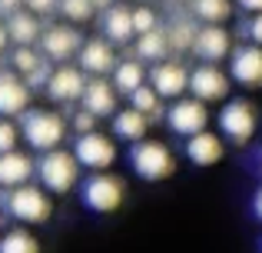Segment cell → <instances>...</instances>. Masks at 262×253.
<instances>
[{"mask_svg":"<svg viewBox=\"0 0 262 253\" xmlns=\"http://www.w3.org/2000/svg\"><path fill=\"white\" fill-rule=\"evenodd\" d=\"M27 107H30V84H24L17 73L0 70V117L27 113Z\"/></svg>","mask_w":262,"mask_h":253,"instance_id":"obj_14","label":"cell"},{"mask_svg":"<svg viewBox=\"0 0 262 253\" xmlns=\"http://www.w3.org/2000/svg\"><path fill=\"white\" fill-rule=\"evenodd\" d=\"M146 84V70H143V64H136V60H123V64H116L113 70V87L120 93H133L136 87Z\"/></svg>","mask_w":262,"mask_h":253,"instance_id":"obj_25","label":"cell"},{"mask_svg":"<svg viewBox=\"0 0 262 253\" xmlns=\"http://www.w3.org/2000/svg\"><path fill=\"white\" fill-rule=\"evenodd\" d=\"M20 4H24V0H0V13H4V17H13V13L20 10Z\"/></svg>","mask_w":262,"mask_h":253,"instance_id":"obj_36","label":"cell"},{"mask_svg":"<svg viewBox=\"0 0 262 253\" xmlns=\"http://www.w3.org/2000/svg\"><path fill=\"white\" fill-rule=\"evenodd\" d=\"M73 150H77L80 167H90V170H106L110 163L116 160V143L110 140L106 133H100V130L77 137V147Z\"/></svg>","mask_w":262,"mask_h":253,"instance_id":"obj_10","label":"cell"},{"mask_svg":"<svg viewBox=\"0 0 262 253\" xmlns=\"http://www.w3.org/2000/svg\"><path fill=\"white\" fill-rule=\"evenodd\" d=\"M37 177L43 183V190L50 193H70L80 180V160L77 153H67V150H47L43 160L37 167Z\"/></svg>","mask_w":262,"mask_h":253,"instance_id":"obj_1","label":"cell"},{"mask_svg":"<svg viewBox=\"0 0 262 253\" xmlns=\"http://www.w3.org/2000/svg\"><path fill=\"white\" fill-rule=\"evenodd\" d=\"M7 33H10L13 44L33 47L40 37H43V30H40V17L33 10H17L13 17H7Z\"/></svg>","mask_w":262,"mask_h":253,"instance_id":"obj_19","label":"cell"},{"mask_svg":"<svg viewBox=\"0 0 262 253\" xmlns=\"http://www.w3.org/2000/svg\"><path fill=\"white\" fill-rule=\"evenodd\" d=\"M0 253H40V247L27 230H10L0 240Z\"/></svg>","mask_w":262,"mask_h":253,"instance_id":"obj_28","label":"cell"},{"mask_svg":"<svg viewBox=\"0 0 262 253\" xmlns=\"http://www.w3.org/2000/svg\"><path fill=\"white\" fill-rule=\"evenodd\" d=\"M223 140H219L216 133H209V130H203V133L189 137L186 140V157H189L196 167H212V163L223 160Z\"/></svg>","mask_w":262,"mask_h":253,"instance_id":"obj_17","label":"cell"},{"mask_svg":"<svg viewBox=\"0 0 262 253\" xmlns=\"http://www.w3.org/2000/svg\"><path fill=\"white\" fill-rule=\"evenodd\" d=\"M129 107H136V110L146 113V117H156V113H160V93H156V87L153 84L136 87V90L129 93Z\"/></svg>","mask_w":262,"mask_h":253,"instance_id":"obj_27","label":"cell"},{"mask_svg":"<svg viewBox=\"0 0 262 253\" xmlns=\"http://www.w3.org/2000/svg\"><path fill=\"white\" fill-rule=\"evenodd\" d=\"M166 33H169V44H173L176 50H186V47L196 44V33H199V30H192L189 20H179L173 30H166Z\"/></svg>","mask_w":262,"mask_h":253,"instance_id":"obj_30","label":"cell"},{"mask_svg":"<svg viewBox=\"0 0 262 253\" xmlns=\"http://www.w3.org/2000/svg\"><path fill=\"white\" fill-rule=\"evenodd\" d=\"M252 210H256V217L262 220V187L256 190V197H252Z\"/></svg>","mask_w":262,"mask_h":253,"instance_id":"obj_38","label":"cell"},{"mask_svg":"<svg viewBox=\"0 0 262 253\" xmlns=\"http://www.w3.org/2000/svg\"><path fill=\"white\" fill-rule=\"evenodd\" d=\"M129 163L143 180H166L176 170V157L163 140H140L129 150Z\"/></svg>","mask_w":262,"mask_h":253,"instance_id":"obj_2","label":"cell"},{"mask_svg":"<svg viewBox=\"0 0 262 253\" xmlns=\"http://www.w3.org/2000/svg\"><path fill=\"white\" fill-rule=\"evenodd\" d=\"M239 7L249 13H262V0H239Z\"/></svg>","mask_w":262,"mask_h":253,"instance_id":"obj_37","label":"cell"},{"mask_svg":"<svg viewBox=\"0 0 262 253\" xmlns=\"http://www.w3.org/2000/svg\"><path fill=\"white\" fill-rule=\"evenodd\" d=\"M83 107L96 117H110L116 110V87H110L106 80H90L86 90H83Z\"/></svg>","mask_w":262,"mask_h":253,"instance_id":"obj_20","label":"cell"},{"mask_svg":"<svg viewBox=\"0 0 262 253\" xmlns=\"http://www.w3.org/2000/svg\"><path fill=\"white\" fill-rule=\"evenodd\" d=\"M83 67H57L50 70V80H47V93L50 100L57 104H73V100H83V90H86V80H83Z\"/></svg>","mask_w":262,"mask_h":253,"instance_id":"obj_11","label":"cell"},{"mask_svg":"<svg viewBox=\"0 0 262 253\" xmlns=\"http://www.w3.org/2000/svg\"><path fill=\"white\" fill-rule=\"evenodd\" d=\"M192 50H196L206 64H219L223 57H229V53H232V40H229V33H226L219 24H206L203 30L196 33Z\"/></svg>","mask_w":262,"mask_h":253,"instance_id":"obj_15","label":"cell"},{"mask_svg":"<svg viewBox=\"0 0 262 253\" xmlns=\"http://www.w3.org/2000/svg\"><path fill=\"white\" fill-rule=\"evenodd\" d=\"M256 107L246 104V100H229L219 113V130L223 137H229L232 143H249L256 133Z\"/></svg>","mask_w":262,"mask_h":253,"instance_id":"obj_7","label":"cell"},{"mask_svg":"<svg viewBox=\"0 0 262 253\" xmlns=\"http://www.w3.org/2000/svg\"><path fill=\"white\" fill-rule=\"evenodd\" d=\"M7 210H10V217H17L20 223H47L50 213H53V203H50V197H47L43 190L24 183V187L10 190Z\"/></svg>","mask_w":262,"mask_h":253,"instance_id":"obj_4","label":"cell"},{"mask_svg":"<svg viewBox=\"0 0 262 253\" xmlns=\"http://www.w3.org/2000/svg\"><path fill=\"white\" fill-rule=\"evenodd\" d=\"M80 33L73 30V27H63V24H53L43 30V37H40V47H43V57L50 60H60L63 64L67 57H73V53H80Z\"/></svg>","mask_w":262,"mask_h":253,"instance_id":"obj_13","label":"cell"},{"mask_svg":"<svg viewBox=\"0 0 262 253\" xmlns=\"http://www.w3.org/2000/svg\"><path fill=\"white\" fill-rule=\"evenodd\" d=\"M67 133V124L60 113L50 110H30L24 117V137L33 150H57Z\"/></svg>","mask_w":262,"mask_h":253,"instance_id":"obj_3","label":"cell"},{"mask_svg":"<svg viewBox=\"0 0 262 253\" xmlns=\"http://www.w3.org/2000/svg\"><path fill=\"white\" fill-rule=\"evenodd\" d=\"M166 120H169V130L179 137H196V133H203L206 124H209V110H206V100H199V97H179L176 104H173V110L166 113Z\"/></svg>","mask_w":262,"mask_h":253,"instance_id":"obj_6","label":"cell"},{"mask_svg":"<svg viewBox=\"0 0 262 253\" xmlns=\"http://www.w3.org/2000/svg\"><path fill=\"white\" fill-rule=\"evenodd\" d=\"M229 73L236 84L256 90L262 87V47L259 44H243L229 53Z\"/></svg>","mask_w":262,"mask_h":253,"instance_id":"obj_9","label":"cell"},{"mask_svg":"<svg viewBox=\"0 0 262 253\" xmlns=\"http://www.w3.org/2000/svg\"><path fill=\"white\" fill-rule=\"evenodd\" d=\"M93 4H96V10H100V7H103V10H110V0H93Z\"/></svg>","mask_w":262,"mask_h":253,"instance_id":"obj_40","label":"cell"},{"mask_svg":"<svg viewBox=\"0 0 262 253\" xmlns=\"http://www.w3.org/2000/svg\"><path fill=\"white\" fill-rule=\"evenodd\" d=\"M133 27H136V37L156 30V13L149 10V7H136V10H133Z\"/></svg>","mask_w":262,"mask_h":253,"instance_id":"obj_31","label":"cell"},{"mask_svg":"<svg viewBox=\"0 0 262 253\" xmlns=\"http://www.w3.org/2000/svg\"><path fill=\"white\" fill-rule=\"evenodd\" d=\"M249 37H252V44H259V47H262V13H256V17H252V24H249Z\"/></svg>","mask_w":262,"mask_h":253,"instance_id":"obj_35","label":"cell"},{"mask_svg":"<svg viewBox=\"0 0 262 253\" xmlns=\"http://www.w3.org/2000/svg\"><path fill=\"white\" fill-rule=\"evenodd\" d=\"M259 170H262V160H259Z\"/></svg>","mask_w":262,"mask_h":253,"instance_id":"obj_41","label":"cell"},{"mask_svg":"<svg viewBox=\"0 0 262 253\" xmlns=\"http://www.w3.org/2000/svg\"><path fill=\"white\" fill-rule=\"evenodd\" d=\"M229 80H232V73L219 70L216 64H203L189 73V90H192V97L206 100V104H216V100L229 97Z\"/></svg>","mask_w":262,"mask_h":253,"instance_id":"obj_8","label":"cell"},{"mask_svg":"<svg viewBox=\"0 0 262 253\" xmlns=\"http://www.w3.org/2000/svg\"><path fill=\"white\" fill-rule=\"evenodd\" d=\"M33 173V160L20 150H10V153H0V187L4 190H17L24 183H30Z\"/></svg>","mask_w":262,"mask_h":253,"instance_id":"obj_16","label":"cell"},{"mask_svg":"<svg viewBox=\"0 0 262 253\" xmlns=\"http://www.w3.org/2000/svg\"><path fill=\"white\" fill-rule=\"evenodd\" d=\"M24 4H27V10H33L37 17H43V13H50L60 0H24Z\"/></svg>","mask_w":262,"mask_h":253,"instance_id":"obj_34","label":"cell"},{"mask_svg":"<svg viewBox=\"0 0 262 253\" xmlns=\"http://www.w3.org/2000/svg\"><path fill=\"white\" fill-rule=\"evenodd\" d=\"M7 40H10V33H7V27H0V53H4V47H7Z\"/></svg>","mask_w":262,"mask_h":253,"instance_id":"obj_39","label":"cell"},{"mask_svg":"<svg viewBox=\"0 0 262 253\" xmlns=\"http://www.w3.org/2000/svg\"><path fill=\"white\" fill-rule=\"evenodd\" d=\"M96 120H100V117L90 113L86 107H83V110H77V117H73V127H77L80 137H83V133H93V130H96Z\"/></svg>","mask_w":262,"mask_h":253,"instance_id":"obj_33","label":"cell"},{"mask_svg":"<svg viewBox=\"0 0 262 253\" xmlns=\"http://www.w3.org/2000/svg\"><path fill=\"white\" fill-rule=\"evenodd\" d=\"M60 13H63L67 20L86 24V20L96 13V4H93V0H60Z\"/></svg>","mask_w":262,"mask_h":253,"instance_id":"obj_29","label":"cell"},{"mask_svg":"<svg viewBox=\"0 0 262 253\" xmlns=\"http://www.w3.org/2000/svg\"><path fill=\"white\" fill-rule=\"evenodd\" d=\"M13 67H17L20 73L27 77V84H43L47 87V80H50V70H47V60L40 57L33 47H17L13 50Z\"/></svg>","mask_w":262,"mask_h":253,"instance_id":"obj_21","label":"cell"},{"mask_svg":"<svg viewBox=\"0 0 262 253\" xmlns=\"http://www.w3.org/2000/svg\"><path fill=\"white\" fill-rule=\"evenodd\" d=\"M123 197H126V187L113 173H96L83 183V203L93 213H113V210H120Z\"/></svg>","mask_w":262,"mask_h":253,"instance_id":"obj_5","label":"cell"},{"mask_svg":"<svg viewBox=\"0 0 262 253\" xmlns=\"http://www.w3.org/2000/svg\"><path fill=\"white\" fill-rule=\"evenodd\" d=\"M192 13L203 24H223L232 17V4L229 0H192Z\"/></svg>","mask_w":262,"mask_h":253,"instance_id":"obj_26","label":"cell"},{"mask_svg":"<svg viewBox=\"0 0 262 253\" xmlns=\"http://www.w3.org/2000/svg\"><path fill=\"white\" fill-rule=\"evenodd\" d=\"M10 150H17V127L0 117V153H10Z\"/></svg>","mask_w":262,"mask_h":253,"instance_id":"obj_32","label":"cell"},{"mask_svg":"<svg viewBox=\"0 0 262 253\" xmlns=\"http://www.w3.org/2000/svg\"><path fill=\"white\" fill-rule=\"evenodd\" d=\"M103 30H106V37L113 40V44H129L133 33H136L133 10H129V7H110V10L103 13Z\"/></svg>","mask_w":262,"mask_h":253,"instance_id":"obj_22","label":"cell"},{"mask_svg":"<svg viewBox=\"0 0 262 253\" xmlns=\"http://www.w3.org/2000/svg\"><path fill=\"white\" fill-rule=\"evenodd\" d=\"M80 67L90 73H110V70H116V53H113V47L106 44V40H86L83 47H80Z\"/></svg>","mask_w":262,"mask_h":253,"instance_id":"obj_18","label":"cell"},{"mask_svg":"<svg viewBox=\"0 0 262 253\" xmlns=\"http://www.w3.org/2000/svg\"><path fill=\"white\" fill-rule=\"evenodd\" d=\"M149 84L156 87V93H160L163 100L183 97L186 87H189V70H186L183 64H176V60H160V64L149 70Z\"/></svg>","mask_w":262,"mask_h":253,"instance_id":"obj_12","label":"cell"},{"mask_svg":"<svg viewBox=\"0 0 262 253\" xmlns=\"http://www.w3.org/2000/svg\"><path fill=\"white\" fill-rule=\"evenodd\" d=\"M169 47H173V44H169V33H166V30H160V27H156V30H149V33H140V37H136V53H140L143 60H163Z\"/></svg>","mask_w":262,"mask_h":253,"instance_id":"obj_24","label":"cell"},{"mask_svg":"<svg viewBox=\"0 0 262 253\" xmlns=\"http://www.w3.org/2000/svg\"><path fill=\"white\" fill-rule=\"evenodd\" d=\"M113 130H116V137H123V140L140 143V140H146L149 117H146V113H140L136 107H129V110H120L113 117Z\"/></svg>","mask_w":262,"mask_h":253,"instance_id":"obj_23","label":"cell"}]
</instances>
